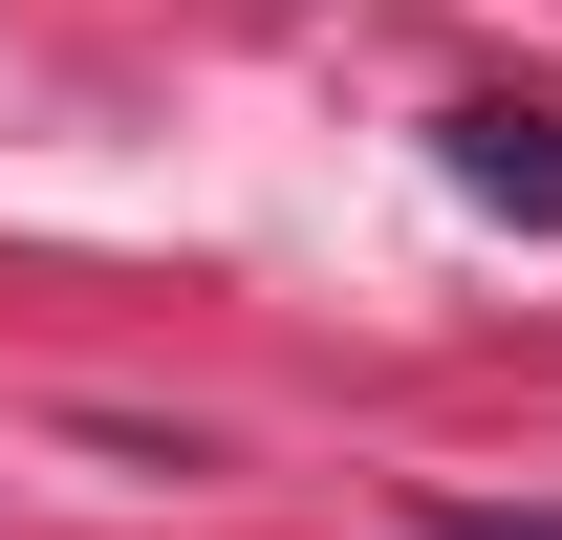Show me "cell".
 I'll use <instances>...</instances> for the list:
<instances>
[{
  "label": "cell",
  "instance_id": "6da1fadb",
  "mask_svg": "<svg viewBox=\"0 0 562 540\" xmlns=\"http://www.w3.org/2000/svg\"><path fill=\"white\" fill-rule=\"evenodd\" d=\"M454 173H476L497 216H562V131L541 109H454Z\"/></svg>",
  "mask_w": 562,
  "mask_h": 540
}]
</instances>
